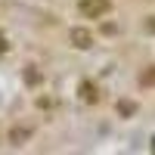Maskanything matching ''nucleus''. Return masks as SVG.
I'll list each match as a JSON object with an SVG mask.
<instances>
[{
	"label": "nucleus",
	"mask_w": 155,
	"mask_h": 155,
	"mask_svg": "<svg viewBox=\"0 0 155 155\" xmlns=\"http://www.w3.org/2000/svg\"><path fill=\"white\" fill-rule=\"evenodd\" d=\"M71 44L78 50H90L93 47V34H90L87 28H71Z\"/></svg>",
	"instance_id": "f03ea898"
},
{
	"label": "nucleus",
	"mask_w": 155,
	"mask_h": 155,
	"mask_svg": "<svg viewBox=\"0 0 155 155\" xmlns=\"http://www.w3.org/2000/svg\"><path fill=\"white\" fill-rule=\"evenodd\" d=\"M118 112H121V115H134L137 106H134V102H127V99H121V102H118Z\"/></svg>",
	"instance_id": "423d86ee"
},
{
	"label": "nucleus",
	"mask_w": 155,
	"mask_h": 155,
	"mask_svg": "<svg viewBox=\"0 0 155 155\" xmlns=\"http://www.w3.org/2000/svg\"><path fill=\"white\" fill-rule=\"evenodd\" d=\"M81 93H84V102H96V99H99V93H96V87H93V84H87V81L81 84Z\"/></svg>",
	"instance_id": "20e7f679"
},
{
	"label": "nucleus",
	"mask_w": 155,
	"mask_h": 155,
	"mask_svg": "<svg viewBox=\"0 0 155 155\" xmlns=\"http://www.w3.org/2000/svg\"><path fill=\"white\" fill-rule=\"evenodd\" d=\"M146 31H149V34H155V16H149V19H146Z\"/></svg>",
	"instance_id": "6e6552de"
},
{
	"label": "nucleus",
	"mask_w": 155,
	"mask_h": 155,
	"mask_svg": "<svg viewBox=\"0 0 155 155\" xmlns=\"http://www.w3.org/2000/svg\"><path fill=\"white\" fill-rule=\"evenodd\" d=\"M25 81H28V84H37V81H41V74H37L34 68H25Z\"/></svg>",
	"instance_id": "0eeeda50"
},
{
	"label": "nucleus",
	"mask_w": 155,
	"mask_h": 155,
	"mask_svg": "<svg viewBox=\"0 0 155 155\" xmlns=\"http://www.w3.org/2000/svg\"><path fill=\"white\" fill-rule=\"evenodd\" d=\"M112 9V0H81V12L90 19H102Z\"/></svg>",
	"instance_id": "f257e3e1"
},
{
	"label": "nucleus",
	"mask_w": 155,
	"mask_h": 155,
	"mask_svg": "<svg viewBox=\"0 0 155 155\" xmlns=\"http://www.w3.org/2000/svg\"><path fill=\"white\" fill-rule=\"evenodd\" d=\"M140 84L143 87H155V65H149L143 74H140Z\"/></svg>",
	"instance_id": "39448f33"
},
{
	"label": "nucleus",
	"mask_w": 155,
	"mask_h": 155,
	"mask_svg": "<svg viewBox=\"0 0 155 155\" xmlns=\"http://www.w3.org/2000/svg\"><path fill=\"white\" fill-rule=\"evenodd\" d=\"M28 137H31L28 127H12V130H9V143H12V146H19V143H25Z\"/></svg>",
	"instance_id": "7ed1b4c3"
}]
</instances>
